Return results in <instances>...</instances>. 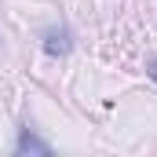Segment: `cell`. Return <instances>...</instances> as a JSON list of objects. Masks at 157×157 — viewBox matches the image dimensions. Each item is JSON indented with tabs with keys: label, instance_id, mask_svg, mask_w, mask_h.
<instances>
[{
	"label": "cell",
	"instance_id": "cell-2",
	"mask_svg": "<svg viewBox=\"0 0 157 157\" xmlns=\"http://www.w3.org/2000/svg\"><path fill=\"white\" fill-rule=\"evenodd\" d=\"M15 154H51V143H44L40 135H33L29 128H22L18 143H15Z\"/></svg>",
	"mask_w": 157,
	"mask_h": 157
},
{
	"label": "cell",
	"instance_id": "cell-3",
	"mask_svg": "<svg viewBox=\"0 0 157 157\" xmlns=\"http://www.w3.org/2000/svg\"><path fill=\"white\" fill-rule=\"evenodd\" d=\"M146 73H150V77L157 80V59H150V62H146Z\"/></svg>",
	"mask_w": 157,
	"mask_h": 157
},
{
	"label": "cell",
	"instance_id": "cell-1",
	"mask_svg": "<svg viewBox=\"0 0 157 157\" xmlns=\"http://www.w3.org/2000/svg\"><path fill=\"white\" fill-rule=\"evenodd\" d=\"M44 51H48V55H59V59L70 55V51H73V33H70L66 26H51V29L44 33Z\"/></svg>",
	"mask_w": 157,
	"mask_h": 157
}]
</instances>
